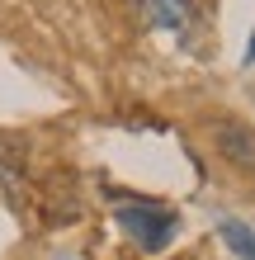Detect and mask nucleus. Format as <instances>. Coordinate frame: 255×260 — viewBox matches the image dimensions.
<instances>
[{
    "mask_svg": "<svg viewBox=\"0 0 255 260\" xmlns=\"http://www.w3.org/2000/svg\"><path fill=\"white\" fill-rule=\"evenodd\" d=\"M118 227L137 241L142 251H166L170 246V237H175V213L170 208H161V204H152V199H137V204H118Z\"/></svg>",
    "mask_w": 255,
    "mask_h": 260,
    "instance_id": "obj_1",
    "label": "nucleus"
},
{
    "mask_svg": "<svg viewBox=\"0 0 255 260\" xmlns=\"http://www.w3.org/2000/svg\"><path fill=\"white\" fill-rule=\"evenodd\" d=\"M217 237L232 246V255H241V260H255V227L236 222V218H222V222H217Z\"/></svg>",
    "mask_w": 255,
    "mask_h": 260,
    "instance_id": "obj_4",
    "label": "nucleus"
},
{
    "mask_svg": "<svg viewBox=\"0 0 255 260\" xmlns=\"http://www.w3.org/2000/svg\"><path fill=\"white\" fill-rule=\"evenodd\" d=\"M255 62V34H250V43H246V67Z\"/></svg>",
    "mask_w": 255,
    "mask_h": 260,
    "instance_id": "obj_5",
    "label": "nucleus"
},
{
    "mask_svg": "<svg viewBox=\"0 0 255 260\" xmlns=\"http://www.w3.org/2000/svg\"><path fill=\"white\" fill-rule=\"evenodd\" d=\"M213 142L236 171H255V128L236 123V118H222V123H213Z\"/></svg>",
    "mask_w": 255,
    "mask_h": 260,
    "instance_id": "obj_2",
    "label": "nucleus"
},
{
    "mask_svg": "<svg viewBox=\"0 0 255 260\" xmlns=\"http://www.w3.org/2000/svg\"><path fill=\"white\" fill-rule=\"evenodd\" d=\"M142 14L152 28H175V34H185L194 24V5L189 0H142Z\"/></svg>",
    "mask_w": 255,
    "mask_h": 260,
    "instance_id": "obj_3",
    "label": "nucleus"
}]
</instances>
